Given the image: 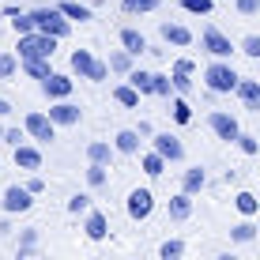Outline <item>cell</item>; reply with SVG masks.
<instances>
[{
    "label": "cell",
    "mask_w": 260,
    "mask_h": 260,
    "mask_svg": "<svg viewBox=\"0 0 260 260\" xmlns=\"http://www.w3.org/2000/svg\"><path fill=\"white\" fill-rule=\"evenodd\" d=\"M57 53V38L42 30H26L19 34V60H49Z\"/></svg>",
    "instance_id": "obj_1"
},
{
    "label": "cell",
    "mask_w": 260,
    "mask_h": 260,
    "mask_svg": "<svg viewBox=\"0 0 260 260\" xmlns=\"http://www.w3.org/2000/svg\"><path fill=\"white\" fill-rule=\"evenodd\" d=\"M238 79H241V76H238L230 64H222V60L208 64V72H204V83H208V91H215V94H230Z\"/></svg>",
    "instance_id": "obj_2"
},
{
    "label": "cell",
    "mask_w": 260,
    "mask_h": 260,
    "mask_svg": "<svg viewBox=\"0 0 260 260\" xmlns=\"http://www.w3.org/2000/svg\"><path fill=\"white\" fill-rule=\"evenodd\" d=\"M30 19H34V30H42V34H53V38L68 34V19H60L57 8H38V12H30Z\"/></svg>",
    "instance_id": "obj_3"
},
{
    "label": "cell",
    "mask_w": 260,
    "mask_h": 260,
    "mask_svg": "<svg viewBox=\"0 0 260 260\" xmlns=\"http://www.w3.org/2000/svg\"><path fill=\"white\" fill-rule=\"evenodd\" d=\"M128 219H136V222H143L151 211H155V196H151V189H132L128 192Z\"/></svg>",
    "instance_id": "obj_4"
},
{
    "label": "cell",
    "mask_w": 260,
    "mask_h": 260,
    "mask_svg": "<svg viewBox=\"0 0 260 260\" xmlns=\"http://www.w3.org/2000/svg\"><path fill=\"white\" fill-rule=\"evenodd\" d=\"M208 124H211V132H215L219 140H230V143H234V136L241 132L238 117H230V113H211V117H208Z\"/></svg>",
    "instance_id": "obj_5"
},
{
    "label": "cell",
    "mask_w": 260,
    "mask_h": 260,
    "mask_svg": "<svg viewBox=\"0 0 260 260\" xmlns=\"http://www.w3.org/2000/svg\"><path fill=\"white\" fill-rule=\"evenodd\" d=\"M30 192L19 189V185H8V192H4V211L8 215H23V211H30Z\"/></svg>",
    "instance_id": "obj_6"
},
{
    "label": "cell",
    "mask_w": 260,
    "mask_h": 260,
    "mask_svg": "<svg viewBox=\"0 0 260 260\" xmlns=\"http://www.w3.org/2000/svg\"><path fill=\"white\" fill-rule=\"evenodd\" d=\"M234 91H238L241 106H245L249 113H260V83H256V79H238Z\"/></svg>",
    "instance_id": "obj_7"
},
{
    "label": "cell",
    "mask_w": 260,
    "mask_h": 260,
    "mask_svg": "<svg viewBox=\"0 0 260 260\" xmlns=\"http://www.w3.org/2000/svg\"><path fill=\"white\" fill-rule=\"evenodd\" d=\"M23 128L30 132L34 140H42V143H49V140H53V121L46 117V113H26Z\"/></svg>",
    "instance_id": "obj_8"
},
{
    "label": "cell",
    "mask_w": 260,
    "mask_h": 260,
    "mask_svg": "<svg viewBox=\"0 0 260 260\" xmlns=\"http://www.w3.org/2000/svg\"><path fill=\"white\" fill-rule=\"evenodd\" d=\"M155 155H162V158H170V162H177V158H185V147H181V140H177V136L158 132V136H155Z\"/></svg>",
    "instance_id": "obj_9"
},
{
    "label": "cell",
    "mask_w": 260,
    "mask_h": 260,
    "mask_svg": "<svg viewBox=\"0 0 260 260\" xmlns=\"http://www.w3.org/2000/svg\"><path fill=\"white\" fill-rule=\"evenodd\" d=\"M204 49H208L211 57H230V38L222 30H215V26H208V30H204Z\"/></svg>",
    "instance_id": "obj_10"
},
{
    "label": "cell",
    "mask_w": 260,
    "mask_h": 260,
    "mask_svg": "<svg viewBox=\"0 0 260 260\" xmlns=\"http://www.w3.org/2000/svg\"><path fill=\"white\" fill-rule=\"evenodd\" d=\"M49 121L53 124H79V106L57 98V106H49Z\"/></svg>",
    "instance_id": "obj_11"
},
{
    "label": "cell",
    "mask_w": 260,
    "mask_h": 260,
    "mask_svg": "<svg viewBox=\"0 0 260 260\" xmlns=\"http://www.w3.org/2000/svg\"><path fill=\"white\" fill-rule=\"evenodd\" d=\"M192 60H177V64H174V76H170V87H174V91H192Z\"/></svg>",
    "instance_id": "obj_12"
},
{
    "label": "cell",
    "mask_w": 260,
    "mask_h": 260,
    "mask_svg": "<svg viewBox=\"0 0 260 260\" xmlns=\"http://www.w3.org/2000/svg\"><path fill=\"white\" fill-rule=\"evenodd\" d=\"M121 46H124L128 57H140V53L147 49V38H143L140 30H132V26H124V30H121Z\"/></svg>",
    "instance_id": "obj_13"
},
{
    "label": "cell",
    "mask_w": 260,
    "mask_h": 260,
    "mask_svg": "<svg viewBox=\"0 0 260 260\" xmlns=\"http://www.w3.org/2000/svg\"><path fill=\"white\" fill-rule=\"evenodd\" d=\"M42 87H46L49 98H68V94H72V76H53V72H49Z\"/></svg>",
    "instance_id": "obj_14"
},
{
    "label": "cell",
    "mask_w": 260,
    "mask_h": 260,
    "mask_svg": "<svg viewBox=\"0 0 260 260\" xmlns=\"http://www.w3.org/2000/svg\"><path fill=\"white\" fill-rule=\"evenodd\" d=\"M15 166L19 170H38L42 166V151L26 147V143H15Z\"/></svg>",
    "instance_id": "obj_15"
},
{
    "label": "cell",
    "mask_w": 260,
    "mask_h": 260,
    "mask_svg": "<svg viewBox=\"0 0 260 260\" xmlns=\"http://www.w3.org/2000/svg\"><path fill=\"white\" fill-rule=\"evenodd\" d=\"M83 230H87V238H91V241H102V238H106V215L87 208V222H83Z\"/></svg>",
    "instance_id": "obj_16"
},
{
    "label": "cell",
    "mask_w": 260,
    "mask_h": 260,
    "mask_svg": "<svg viewBox=\"0 0 260 260\" xmlns=\"http://www.w3.org/2000/svg\"><path fill=\"white\" fill-rule=\"evenodd\" d=\"M113 147H117L121 155H136V147H140V132H132V128H121L117 136H113Z\"/></svg>",
    "instance_id": "obj_17"
},
{
    "label": "cell",
    "mask_w": 260,
    "mask_h": 260,
    "mask_svg": "<svg viewBox=\"0 0 260 260\" xmlns=\"http://www.w3.org/2000/svg\"><path fill=\"white\" fill-rule=\"evenodd\" d=\"M189 215H192V196L189 192H177L174 200H170V219L181 222V219H189Z\"/></svg>",
    "instance_id": "obj_18"
},
{
    "label": "cell",
    "mask_w": 260,
    "mask_h": 260,
    "mask_svg": "<svg viewBox=\"0 0 260 260\" xmlns=\"http://www.w3.org/2000/svg\"><path fill=\"white\" fill-rule=\"evenodd\" d=\"M162 38L174 42V46H189L192 34H189V26H181V23H162Z\"/></svg>",
    "instance_id": "obj_19"
},
{
    "label": "cell",
    "mask_w": 260,
    "mask_h": 260,
    "mask_svg": "<svg viewBox=\"0 0 260 260\" xmlns=\"http://www.w3.org/2000/svg\"><path fill=\"white\" fill-rule=\"evenodd\" d=\"M204 185H208V174H204V170L200 166H196V170H185V177H181V192H200L204 189Z\"/></svg>",
    "instance_id": "obj_20"
},
{
    "label": "cell",
    "mask_w": 260,
    "mask_h": 260,
    "mask_svg": "<svg viewBox=\"0 0 260 260\" xmlns=\"http://www.w3.org/2000/svg\"><path fill=\"white\" fill-rule=\"evenodd\" d=\"M91 64H94L91 49H76V53H72V72H76L79 79H87V72H91Z\"/></svg>",
    "instance_id": "obj_21"
},
{
    "label": "cell",
    "mask_w": 260,
    "mask_h": 260,
    "mask_svg": "<svg viewBox=\"0 0 260 260\" xmlns=\"http://www.w3.org/2000/svg\"><path fill=\"white\" fill-rule=\"evenodd\" d=\"M60 15H68V19H79V23H87L91 19V8H83V4H72V0H64V4L57 8Z\"/></svg>",
    "instance_id": "obj_22"
},
{
    "label": "cell",
    "mask_w": 260,
    "mask_h": 260,
    "mask_svg": "<svg viewBox=\"0 0 260 260\" xmlns=\"http://www.w3.org/2000/svg\"><path fill=\"white\" fill-rule=\"evenodd\" d=\"M87 158H91V162H98V166H106V162H110V143L94 140L91 147H87Z\"/></svg>",
    "instance_id": "obj_23"
},
{
    "label": "cell",
    "mask_w": 260,
    "mask_h": 260,
    "mask_svg": "<svg viewBox=\"0 0 260 260\" xmlns=\"http://www.w3.org/2000/svg\"><path fill=\"white\" fill-rule=\"evenodd\" d=\"M128 87L140 94H151V72H128Z\"/></svg>",
    "instance_id": "obj_24"
},
{
    "label": "cell",
    "mask_w": 260,
    "mask_h": 260,
    "mask_svg": "<svg viewBox=\"0 0 260 260\" xmlns=\"http://www.w3.org/2000/svg\"><path fill=\"white\" fill-rule=\"evenodd\" d=\"M162 170H166V158H162V155H155V151H151V155L143 158V174H147V177H158Z\"/></svg>",
    "instance_id": "obj_25"
},
{
    "label": "cell",
    "mask_w": 260,
    "mask_h": 260,
    "mask_svg": "<svg viewBox=\"0 0 260 260\" xmlns=\"http://www.w3.org/2000/svg\"><path fill=\"white\" fill-rule=\"evenodd\" d=\"M234 204H238V211H241V215H249V219H253V215H256V208H260L253 192H238V200H234Z\"/></svg>",
    "instance_id": "obj_26"
},
{
    "label": "cell",
    "mask_w": 260,
    "mask_h": 260,
    "mask_svg": "<svg viewBox=\"0 0 260 260\" xmlns=\"http://www.w3.org/2000/svg\"><path fill=\"white\" fill-rule=\"evenodd\" d=\"M113 98H117L121 106H128V110H136V106H140V91H132V87H117Z\"/></svg>",
    "instance_id": "obj_27"
},
{
    "label": "cell",
    "mask_w": 260,
    "mask_h": 260,
    "mask_svg": "<svg viewBox=\"0 0 260 260\" xmlns=\"http://www.w3.org/2000/svg\"><path fill=\"white\" fill-rule=\"evenodd\" d=\"M181 8H185V12H192V15H211L215 0H181Z\"/></svg>",
    "instance_id": "obj_28"
},
{
    "label": "cell",
    "mask_w": 260,
    "mask_h": 260,
    "mask_svg": "<svg viewBox=\"0 0 260 260\" xmlns=\"http://www.w3.org/2000/svg\"><path fill=\"white\" fill-rule=\"evenodd\" d=\"M230 238H234V241H253L256 238V226H253V222H238V226L230 230Z\"/></svg>",
    "instance_id": "obj_29"
},
{
    "label": "cell",
    "mask_w": 260,
    "mask_h": 260,
    "mask_svg": "<svg viewBox=\"0 0 260 260\" xmlns=\"http://www.w3.org/2000/svg\"><path fill=\"white\" fill-rule=\"evenodd\" d=\"M15 68H19V60H15L12 53H0V79H12Z\"/></svg>",
    "instance_id": "obj_30"
},
{
    "label": "cell",
    "mask_w": 260,
    "mask_h": 260,
    "mask_svg": "<svg viewBox=\"0 0 260 260\" xmlns=\"http://www.w3.org/2000/svg\"><path fill=\"white\" fill-rule=\"evenodd\" d=\"M23 68L30 72L34 79H46L49 76V60H23Z\"/></svg>",
    "instance_id": "obj_31"
},
{
    "label": "cell",
    "mask_w": 260,
    "mask_h": 260,
    "mask_svg": "<svg viewBox=\"0 0 260 260\" xmlns=\"http://www.w3.org/2000/svg\"><path fill=\"white\" fill-rule=\"evenodd\" d=\"M174 121H177V124H189V121H192V110H189V102H185V98H177V102H174Z\"/></svg>",
    "instance_id": "obj_32"
},
{
    "label": "cell",
    "mask_w": 260,
    "mask_h": 260,
    "mask_svg": "<svg viewBox=\"0 0 260 260\" xmlns=\"http://www.w3.org/2000/svg\"><path fill=\"white\" fill-rule=\"evenodd\" d=\"M158 253H162V260H177V256L185 253V241H177V238H174V241H166Z\"/></svg>",
    "instance_id": "obj_33"
},
{
    "label": "cell",
    "mask_w": 260,
    "mask_h": 260,
    "mask_svg": "<svg viewBox=\"0 0 260 260\" xmlns=\"http://www.w3.org/2000/svg\"><path fill=\"white\" fill-rule=\"evenodd\" d=\"M121 8L124 12H132V15H143V12H151V8H155V0H121Z\"/></svg>",
    "instance_id": "obj_34"
},
{
    "label": "cell",
    "mask_w": 260,
    "mask_h": 260,
    "mask_svg": "<svg viewBox=\"0 0 260 260\" xmlns=\"http://www.w3.org/2000/svg\"><path fill=\"white\" fill-rule=\"evenodd\" d=\"M234 143H238L241 151H245V155H256V136H249V132H238Z\"/></svg>",
    "instance_id": "obj_35"
},
{
    "label": "cell",
    "mask_w": 260,
    "mask_h": 260,
    "mask_svg": "<svg viewBox=\"0 0 260 260\" xmlns=\"http://www.w3.org/2000/svg\"><path fill=\"white\" fill-rule=\"evenodd\" d=\"M151 94H170V76H151Z\"/></svg>",
    "instance_id": "obj_36"
},
{
    "label": "cell",
    "mask_w": 260,
    "mask_h": 260,
    "mask_svg": "<svg viewBox=\"0 0 260 260\" xmlns=\"http://www.w3.org/2000/svg\"><path fill=\"white\" fill-rule=\"evenodd\" d=\"M87 208H91V196H83V192L68 200V211H72V215H79V211H87Z\"/></svg>",
    "instance_id": "obj_37"
},
{
    "label": "cell",
    "mask_w": 260,
    "mask_h": 260,
    "mask_svg": "<svg viewBox=\"0 0 260 260\" xmlns=\"http://www.w3.org/2000/svg\"><path fill=\"white\" fill-rule=\"evenodd\" d=\"M106 76H110V64H102V60H94L91 72H87V79H94V83H102Z\"/></svg>",
    "instance_id": "obj_38"
},
{
    "label": "cell",
    "mask_w": 260,
    "mask_h": 260,
    "mask_svg": "<svg viewBox=\"0 0 260 260\" xmlns=\"http://www.w3.org/2000/svg\"><path fill=\"white\" fill-rule=\"evenodd\" d=\"M241 53H245V57H260V38L256 34H249V38L241 42Z\"/></svg>",
    "instance_id": "obj_39"
},
{
    "label": "cell",
    "mask_w": 260,
    "mask_h": 260,
    "mask_svg": "<svg viewBox=\"0 0 260 260\" xmlns=\"http://www.w3.org/2000/svg\"><path fill=\"white\" fill-rule=\"evenodd\" d=\"M128 64H132V60H128V53H124V49L110 57V68H113V72H128Z\"/></svg>",
    "instance_id": "obj_40"
},
{
    "label": "cell",
    "mask_w": 260,
    "mask_h": 260,
    "mask_svg": "<svg viewBox=\"0 0 260 260\" xmlns=\"http://www.w3.org/2000/svg\"><path fill=\"white\" fill-rule=\"evenodd\" d=\"M87 181H91L94 189H98V185L106 181V166H98V162H91V170H87Z\"/></svg>",
    "instance_id": "obj_41"
},
{
    "label": "cell",
    "mask_w": 260,
    "mask_h": 260,
    "mask_svg": "<svg viewBox=\"0 0 260 260\" xmlns=\"http://www.w3.org/2000/svg\"><path fill=\"white\" fill-rule=\"evenodd\" d=\"M15 34H26V30H34V19H30V15H15Z\"/></svg>",
    "instance_id": "obj_42"
},
{
    "label": "cell",
    "mask_w": 260,
    "mask_h": 260,
    "mask_svg": "<svg viewBox=\"0 0 260 260\" xmlns=\"http://www.w3.org/2000/svg\"><path fill=\"white\" fill-rule=\"evenodd\" d=\"M238 12L241 15H256L260 12V0H238Z\"/></svg>",
    "instance_id": "obj_43"
},
{
    "label": "cell",
    "mask_w": 260,
    "mask_h": 260,
    "mask_svg": "<svg viewBox=\"0 0 260 260\" xmlns=\"http://www.w3.org/2000/svg\"><path fill=\"white\" fill-rule=\"evenodd\" d=\"M0 140H8V143H12V147H15V143H23L26 136H23V132H19V128H8V132H4V136H0Z\"/></svg>",
    "instance_id": "obj_44"
},
{
    "label": "cell",
    "mask_w": 260,
    "mask_h": 260,
    "mask_svg": "<svg viewBox=\"0 0 260 260\" xmlns=\"http://www.w3.org/2000/svg\"><path fill=\"white\" fill-rule=\"evenodd\" d=\"M4 113H12V102H8V98H0V117H4Z\"/></svg>",
    "instance_id": "obj_45"
},
{
    "label": "cell",
    "mask_w": 260,
    "mask_h": 260,
    "mask_svg": "<svg viewBox=\"0 0 260 260\" xmlns=\"http://www.w3.org/2000/svg\"><path fill=\"white\" fill-rule=\"evenodd\" d=\"M0 136H4V128H0Z\"/></svg>",
    "instance_id": "obj_46"
}]
</instances>
